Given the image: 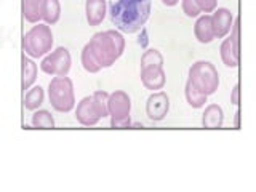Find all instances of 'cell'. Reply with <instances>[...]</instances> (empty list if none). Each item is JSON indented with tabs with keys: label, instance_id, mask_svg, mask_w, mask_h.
<instances>
[{
	"label": "cell",
	"instance_id": "21",
	"mask_svg": "<svg viewBox=\"0 0 256 192\" xmlns=\"http://www.w3.org/2000/svg\"><path fill=\"white\" fill-rule=\"evenodd\" d=\"M82 66L86 72H90V74H96V72L101 70V66L100 62L96 61L93 52L90 50V46L85 45L84 50H82Z\"/></svg>",
	"mask_w": 256,
	"mask_h": 192
},
{
	"label": "cell",
	"instance_id": "18",
	"mask_svg": "<svg viewBox=\"0 0 256 192\" xmlns=\"http://www.w3.org/2000/svg\"><path fill=\"white\" fill-rule=\"evenodd\" d=\"M40 10H42V0H22V16L26 21L38 22V20H42Z\"/></svg>",
	"mask_w": 256,
	"mask_h": 192
},
{
	"label": "cell",
	"instance_id": "20",
	"mask_svg": "<svg viewBox=\"0 0 256 192\" xmlns=\"http://www.w3.org/2000/svg\"><path fill=\"white\" fill-rule=\"evenodd\" d=\"M186 100H188V102H189V106H190V108L198 109V108H204V106H205L206 96H205L204 93H200V92L197 90V88L188 80V84H186Z\"/></svg>",
	"mask_w": 256,
	"mask_h": 192
},
{
	"label": "cell",
	"instance_id": "2",
	"mask_svg": "<svg viewBox=\"0 0 256 192\" xmlns=\"http://www.w3.org/2000/svg\"><path fill=\"white\" fill-rule=\"evenodd\" d=\"M93 52L96 61L102 68H110L125 50V38L117 30H102L94 34L86 44Z\"/></svg>",
	"mask_w": 256,
	"mask_h": 192
},
{
	"label": "cell",
	"instance_id": "15",
	"mask_svg": "<svg viewBox=\"0 0 256 192\" xmlns=\"http://www.w3.org/2000/svg\"><path fill=\"white\" fill-rule=\"evenodd\" d=\"M224 122V112L221 109V106L218 104H210L202 117V125L205 128H210V130H214V128H221Z\"/></svg>",
	"mask_w": 256,
	"mask_h": 192
},
{
	"label": "cell",
	"instance_id": "7",
	"mask_svg": "<svg viewBox=\"0 0 256 192\" xmlns=\"http://www.w3.org/2000/svg\"><path fill=\"white\" fill-rule=\"evenodd\" d=\"M130 109L132 101L130 96L125 92H114L109 94L108 100V110L110 116V125L112 128H125L130 126Z\"/></svg>",
	"mask_w": 256,
	"mask_h": 192
},
{
	"label": "cell",
	"instance_id": "11",
	"mask_svg": "<svg viewBox=\"0 0 256 192\" xmlns=\"http://www.w3.org/2000/svg\"><path fill=\"white\" fill-rule=\"evenodd\" d=\"M210 16H212L214 38H224L230 32L232 22H234V16H232L230 10H228V8H218Z\"/></svg>",
	"mask_w": 256,
	"mask_h": 192
},
{
	"label": "cell",
	"instance_id": "27",
	"mask_svg": "<svg viewBox=\"0 0 256 192\" xmlns=\"http://www.w3.org/2000/svg\"><path fill=\"white\" fill-rule=\"evenodd\" d=\"M232 102L238 104V85L234 86V96H232Z\"/></svg>",
	"mask_w": 256,
	"mask_h": 192
},
{
	"label": "cell",
	"instance_id": "4",
	"mask_svg": "<svg viewBox=\"0 0 256 192\" xmlns=\"http://www.w3.org/2000/svg\"><path fill=\"white\" fill-rule=\"evenodd\" d=\"M24 53L30 58H42L53 48V34L48 24H37L32 26L22 37Z\"/></svg>",
	"mask_w": 256,
	"mask_h": 192
},
{
	"label": "cell",
	"instance_id": "25",
	"mask_svg": "<svg viewBox=\"0 0 256 192\" xmlns=\"http://www.w3.org/2000/svg\"><path fill=\"white\" fill-rule=\"evenodd\" d=\"M198 8H200V12L202 13H212L216 10V5H218V0H196Z\"/></svg>",
	"mask_w": 256,
	"mask_h": 192
},
{
	"label": "cell",
	"instance_id": "26",
	"mask_svg": "<svg viewBox=\"0 0 256 192\" xmlns=\"http://www.w3.org/2000/svg\"><path fill=\"white\" fill-rule=\"evenodd\" d=\"M140 45L141 46H148V30L146 29H141V37H140Z\"/></svg>",
	"mask_w": 256,
	"mask_h": 192
},
{
	"label": "cell",
	"instance_id": "22",
	"mask_svg": "<svg viewBox=\"0 0 256 192\" xmlns=\"http://www.w3.org/2000/svg\"><path fill=\"white\" fill-rule=\"evenodd\" d=\"M93 98V104H94V109L98 112V116L101 118L108 117L109 116V110H108V100H109V93L106 92H94L92 94Z\"/></svg>",
	"mask_w": 256,
	"mask_h": 192
},
{
	"label": "cell",
	"instance_id": "16",
	"mask_svg": "<svg viewBox=\"0 0 256 192\" xmlns=\"http://www.w3.org/2000/svg\"><path fill=\"white\" fill-rule=\"evenodd\" d=\"M40 16L46 24H56L61 16V5L60 0H42V10Z\"/></svg>",
	"mask_w": 256,
	"mask_h": 192
},
{
	"label": "cell",
	"instance_id": "9",
	"mask_svg": "<svg viewBox=\"0 0 256 192\" xmlns=\"http://www.w3.org/2000/svg\"><path fill=\"white\" fill-rule=\"evenodd\" d=\"M221 60L228 68L238 66V20L232 22V36L221 44Z\"/></svg>",
	"mask_w": 256,
	"mask_h": 192
},
{
	"label": "cell",
	"instance_id": "19",
	"mask_svg": "<svg viewBox=\"0 0 256 192\" xmlns=\"http://www.w3.org/2000/svg\"><path fill=\"white\" fill-rule=\"evenodd\" d=\"M44 98H45L44 88L42 86H34V88H30V90L26 94H24L22 104H24V108H26V109L36 110L40 106V104L44 102Z\"/></svg>",
	"mask_w": 256,
	"mask_h": 192
},
{
	"label": "cell",
	"instance_id": "1",
	"mask_svg": "<svg viewBox=\"0 0 256 192\" xmlns=\"http://www.w3.org/2000/svg\"><path fill=\"white\" fill-rule=\"evenodd\" d=\"M109 14L118 30L134 34L149 20L150 0H109Z\"/></svg>",
	"mask_w": 256,
	"mask_h": 192
},
{
	"label": "cell",
	"instance_id": "5",
	"mask_svg": "<svg viewBox=\"0 0 256 192\" xmlns=\"http://www.w3.org/2000/svg\"><path fill=\"white\" fill-rule=\"evenodd\" d=\"M189 82L205 96L213 94L218 90L220 76L210 61H197L189 69Z\"/></svg>",
	"mask_w": 256,
	"mask_h": 192
},
{
	"label": "cell",
	"instance_id": "24",
	"mask_svg": "<svg viewBox=\"0 0 256 192\" xmlns=\"http://www.w3.org/2000/svg\"><path fill=\"white\" fill-rule=\"evenodd\" d=\"M182 12L186 13V16H189V18H196V16L202 13L196 0H182Z\"/></svg>",
	"mask_w": 256,
	"mask_h": 192
},
{
	"label": "cell",
	"instance_id": "17",
	"mask_svg": "<svg viewBox=\"0 0 256 192\" xmlns=\"http://www.w3.org/2000/svg\"><path fill=\"white\" fill-rule=\"evenodd\" d=\"M37 78V64L26 58V54L22 56V90L26 92L30 88V85L36 82Z\"/></svg>",
	"mask_w": 256,
	"mask_h": 192
},
{
	"label": "cell",
	"instance_id": "13",
	"mask_svg": "<svg viewBox=\"0 0 256 192\" xmlns=\"http://www.w3.org/2000/svg\"><path fill=\"white\" fill-rule=\"evenodd\" d=\"M106 13V0H86V21L90 26H100Z\"/></svg>",
	"mask_w": 256,
	"mask_h": 192
},
{
	"label": "cell",
	"instance_id": "6",
	"mask_svg": "<svg viewBox=\"0 0 256 192\" xmlns=\"http://www.w3.org/2000/svg\"><path fill=\"white\" fill-rule=\"evenodd\" d=\"M48 98L54 110L69 112L76 106V94L72 80L66 77H54L48 85Z\"/></svg>",
	"mask_w": 256,
	"mask_h": 192
},
{
	"label": "cell",
	"instance_id": "23",
	"mask_svg": "<svg viewBox=\"0 0 256 192\" xmlns=\"http://www.w3.org/2000/svg\"><path fill=\"white\" fill-rule=\"evenodd\" d=\"M32 125L36 128H53L54 118L48 110H37L32 116Z\"/></svg>",
	"mask_w": 256,
	"mask_h": 192
},
{
	"label": "cell",
	"instance_id": "8",
	"mask_svg": "<svg viewBox=\"0 0 256 192\" xmlns=\"http://www.w3.org/2000/svg\"><path fill=\"white\" fill-rule=\"evenodd\" d=\"M70 53L68 48L60 46L54 52L48 53L40 62V69L48 76H56V77H66L70 70Z\"/></svg>",
	"mask_w": 256,
	"mask_h": 192
},
{
	"label": "cell",
	"instance_id": "28",
	"mask_svg": "<svg viewBox=\"0 0 256 192\" xmlns=\"http://www.w3.org/2000/svg\"><path fill=\"white\" fill-rule=\"evenodd\" d=\"M164 2V5H166V6H174L176 4L180 2V0H162Z\"/></svg>",
	"mask_w": 256,
	"mask_h": 192
},
{
	"label": "cell",
	"instance_id": "14",
	"mask_svg": "<svg viewBox=\"0 0 256 192\" xmlns=\"http://www.w3.org/2000/svg\"><path fill=\"white\" fill-rule=\"evenodd\" d=\"M194 34H196V38L200 44H210L214 38L210 14L205 13L204 16H200V18L197 20V22L194 24Z\"/></svg>",
	"mask_w": 256,
	"mask_h": 192
},
{
	"label": "cell",
	"instance_id": "3",
	"mask_svg": "<svg viewBox=\"0 0 256 192\" xmlns=\"http://www.w3.org/2000/svg\"><path fill=\"white\" fill-rule=\"evenodd\" d=\"M141 82L148 90L164 88L166 77L164 70V56L156 48L146 50L141 56Z\"/></svg>",
	"mask_w": 256,
	"mask_h": 192
},
{
	"label": "cell",
	"instance_id": "10",
	"mask_svg": "<svg viewBox=\"0 0 256 192\" xmlns=\"http://www.w3.org/2000/svg\"><path fill=\"white\" fill-rule=\"evenodd\" d=\"M170 110V100H168V94L165 92H157L152 93L148 102H146V114L150 120L158 122V120H164L165 116Z\"/></svg>",
	"mask_w": 256,
	"mask_h": 192
},
{
	"label": "cell",
	"instance_id": "12",
	"mask_svg": "<svg viewBox=\"0 0 256 192\" xmlns=\"http://www.w3.org/2000/svg\"><path fill=\"white\" fill-rule=\"evenodd\" d=\"M76 118L78 120V124H82L85 126L96 125L101 120V117L98 116V112L94 109L92 96H86V98H84L78 102L77 110H76Z\"/></svg>",
	"mask_w": 256,
	"mask_h": 192
}]
</instances>
